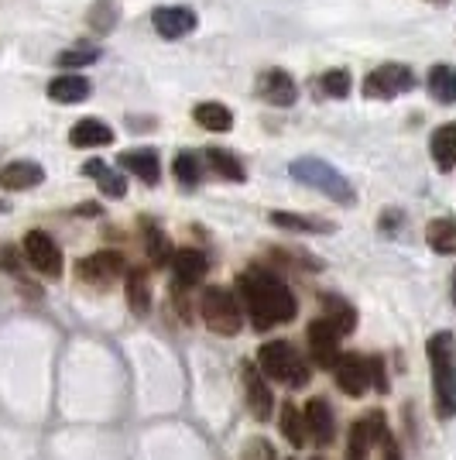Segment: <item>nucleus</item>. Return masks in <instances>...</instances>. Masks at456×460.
<instances>
[{
    "label": "nucleus",
    "mask_w": 456,
    "mask_h": 460,
    "mask_svg": "<svg viewBox=\"0 0 456 460\" xmlns=\"http://www.w3.org/2000/svg\"><path fill=\"white\" fill-rule=\"evenodd\" d=\"M175 179H179V186H186V190H196V186H199L203 165H199V158L192 152H182L175 158Z\"/></svg>",
    "instance_id": "7c9ffc66"
},
{
    "label": "nucleus",
    "mask_w": 456,
    "mask_h": 460,
    "mask_svg": "<svg viewBox=\"0 0 456 460\" xmlns=\"http://www.w3.org/2000/svg\"><path fill=\"white\" fill-rule=\"evenodd\" d=\"M237 288H241V296H244V303H248L254 330H261V333L271 330V326L295 320V313H299L292 288H288L278 275H271V271H261V269L244 271Z\"/></svg>",
    "instance_id": "f257e3e1"
},
{
    "label": "nucleus",
    "mask_w": 456,
    "mask_h": 460,
    "mask_svg": "<svg viewBox=\"0 0 456 460\" xmlns=\"http://www.w3.org/2000/svg\"><path fill=\"white\" fill-rule=\"evenodd\" d=\"M429 365H433V388H436V416H456V344L450 333H436L429 341Z\"/></svg>",
    "instance_id": "f03ea898"
},
{
    "label": "nucleus",
    "mask_w": 456,
    "mask_h": 460,
    "mask_svg": "<svg viewBox=\"0 0 456 460\" xmlns=\"http://www.w3.org/2000/svg\"><path fill=\"white\" fill-rule=\"evenodd\" d=\"M96 49H79V52H62L58 56V66H66V69H76V66H93L96 62Z\"/></svg>",
    "instance_id": "f704fd0d"
},
{
    "label": "nucleus",
    "mask_w": 456,
    "mask_h": 460,
    "mask_svg": "<svg viewBox=\"0 0 456 460\" xmlns=\"http://www.w3.org/2000/svg\"><path fill=\"white\" fill-rule=\"evenodd\" d=\"M261 96L275 107H292L295 96H299V86H295V79L288 76L285 69H267L261 76Z\"/></svg>",
    "instance_id": "2eb2a0df"
},
{
    "label": "nucleus",
    "mask_w": 456,
    "mask_h": 460,
    "mask_svg": "<svg viewBox=\"0 0 456 460\" xmlns=\"http://www.w3.org/2000/svg\"><path fill=\"white\" fill-rule=\"evenodd\" d=\"M374 450V437L367 429V420H357L350 426V437H346V460H367Z\"/></svg>",
    "instance_id": "a878e982"
},
{
    "label": "nucleus",
    "mask_w": 456,
    "mask_h": 460,
    "mask_svg": "<svg viewBox=\"0 0 456 460\" xmlns=\"http://www.w3.org/2000/svg\"><path fill=\"white\" fill-rule=\"evenodd\" d=\"M333 378L340 385V392H346L350 399H361L371 385V367H367V358L361 354H340L337 365H333Z\"/></svg>",
    "instance_id": "1a4fd4ad"
},
{
    "label": "nucleus",
    "mask_w": 456,
    "mask_h": 460,
    "mask_svg": "<svg viewBox=\"0 0 456 460\" xmlns=\"http://www.w3.org/2000/svg\"><path fill=\"white\" fill-rule=\"evenodd\" d=\"M117 18H120V7H117V0H96L93 7H90V28H93V31H100V35L114 31Z\"/></svg>",
    "instance_id": "c85d7f7f"
},
{
    "label": "nucleus",
    "mask_w": 456,
    "mask_h": 460,
    "mask_svg": "<svg viewBox=\"0 0 456 460\" xmlns=\"http://www.w3.org/2000/svg\"><path fill=\"white\" fill-rule=\"evenodd\" d=\"M83 172L90 175V179H96L100 182V190L107 192L110 199H120L124 192H127V175L114 172L107 162H100V158H90L86 165H83Z\"/></svg>",
    "instance_id": "412c9836"
},
{
    "label": "nucleus",
    "mask_w": 456,
    "mask_h": 460,
    "mask_svg": "<svg viewBox=\"0 0 456 460\" xmlns=\"http://www.w3.org/2000/svg\"><path fill=\"white\" fill-rule=\"evenodd\" d=\"M433 4H446V0H433Z\"/></svg>",
    "instance_id": "58836bf2"
},
{
    "label": "nucleus",
    "mask_w": 456,
    "mask_h": 460,
    "mask_svg": "<svg viewBox=\"0 0 456 460\" xmlns=\"http://www.w3.org/2000/svg\"><path fill=\"white\" fill-rule=\"evenodd\" d=\"M309 350H312V361L323 371H333L337 358H340V330L329 323L326 316L309 323Z\"/></svg>",
    "instance_id": "6e6552de"
},
{
    "label": "nucleus",
    "mask_w": 456,
    "mask_h": 460,
    "mask_svg": "<svg viewBox=\"0 0 456 460\" xmlns=\"http://www.w3.org/2000/svg\"><path fill=\"white\" fill-rule=\"evenodd\" d=\"M69 141L76 148H103V145H114V128L96 120V117H86V120H79L76 128L69 131Z\"/></svg>",
    "instance_id": "a211bd4d"
},
{
    "label": "nucleus",
    "mask_w": 456,
    "mask_h": 460,
    "mask_svg": "<svg viewBox=\"0 0 456 460\" xmlns=\"http://www.w3.org/2000/svg\"><path fill=\"white\" fill-rule=\"evenodd\" d=\"M453 303H456V279H453Z\"/></svg>",
    "instance_id": "4c0bfd02"
},
{
    "label": "nucleus",
    "mask_w": 456,
    "mask_h": 460,
    "mask_svg": "<svg viewBox=\"0 0 456 460\" xmlns=\"http://www.w3.org/2000/svg\"><path fill=\"white\" fill-rule=\"evenodd\" d=\"M429 93L439 103H453L456 100V69L453 66H433L429 69Z\"/></svg>",
    "instance_id": "393cba45"
},
{
    "label": "nucleus",
    "mask_w": 456,
    "mask_h": 460,
    "mask_svg": "<svg viewBox=\"0 0 456 460\" xmlns=\"http://www.w3.org/2000/svg\"><path fill=\"white\" fill-rule=\"evenodd\" d=\"M282 433H285V440L292 443V447H303L305 437H309V433H305V416L292 402L282 405Z\"/></svg>",
    "instance_id": "c756f323"
},
{
    "label": "nucleus",
    "mask_w": 456,
    "mask_h": 460,
    "mask_svg": "<svg viewBox=\"0 0 456 460\" xmlns=\"http://www.w3.org/2000/svg\"><path fill=\"white\" fill-rule=\"evenodd\" d=\"M244 385H248L250 416H254V420H267V416H271V409H275V399H271V392H267L265 375H261L254 365H244Z\"/></svg>",
    "instance_id": "dca6fc26"
},
{
    "label": "nucleus",
    "mask_w": 456,
    "mask_h": 460,
    "mask_svg": "<svg viewBox=\"0 0 456 460\" xmlns=\"http://www.w3.org/2000/svg\"><path fill=\"white\" fill-rule=\"evenodd\" d=\"M271 224L285 230H299V234H320V230H333L329 224H320V220H309V217H299V213H271Z\"/></svg>",
    "instance_id": "2f4dec72"
},
{
    "label": "nucleus",
    "mask_w": 456,
    "mask_h": 460,
    "mask_svg": "<svg viewBox=\"0 0 456 460\" xmlns=\"http://www.w3.org/2000/svg\"><path fill=\"white\" fill-rule=\"evenodd\" d=\"M378 443H381V454H384V460H401V450H399V443H395V437H391V433H384Z\"/></svg>",
    "instance_id": "e433bc0d"
},
{
    "label": "nucleus",
    "mask_w": 456,
    "mask_h": 460,
    "mask_svg": "<svg viewBox=\"0 0 456 460\" xmlns=\"http://www.w3.org/2000/svg\"><path fill=\"white\" fill-rule=\"evenodd\" d=\"M303 416H305V433L312 440L320 443V447L333 443V437H337V420H333V409H329L326 399H312V402L305 405Z\"/></svg>",
    "instance_id": "ddd939ff"
},
{
    "label": "nucleus",
    "mask_w": 456,
    "mask_h": 460,
    "mask_svg": "<svg viewBox=\"0 0 456 460\" xmlns=\"http://www.w3.org/2000/svg\"><path fill=\"white\" fill-rule=\"evenodd\" d=\"M429 152H433V162H436L443 172L456 169V124H443V128L433 131Z\"/></svg>",
    "instance_id": "aec40b11"
},
{
    "label": "nucleus",
    "mask_w": 456,
    "mask_h": 460,
    "mask_svg": "<svg viewBox=\"0 0 456 460\" xmlns=\"http://www.w3.org/2000/svg\"><path fill=\"white\" fill-rule=\"evenodd\" d=\"M320 90H323L326 96H333V100H343V96L350 93V73H346V69H329V73H323V79H320Z\"/></svg>",
    "instance_id": "72a5a7b5"
},
{
    "label": "nucleus",
    "mask_w": 456,
    "mask_h": 460,
    "mask_svg": "<svg viewBox=\"0 0 456 460\" xmlns=\"http://www.w3.org/2000/svg\"><path fill=\"white\" fill-rule=\"evenodd\" d=\"M206 269H209V261H206V254H203V251L182 248V251H175V254H171V271H175V282H179L182 288L199 286V282H203V275H206Z\"/></svg>",
    "instance_id": "f8f14e48"
},
{
    "label": "nucleus",
    "mask_w": 456,
    "mask_h": 460,
    "mask_svg": "<svg viewBox=\"0 0 456 460\" xmlns=\"http://www.w3.org/2000/svg\"><path fill=\"white\" fill-rule=\"evenodd\" d=\"M425 241H429V248L439 251V254H456V220L436 217V220L425 227Z\"/></svg>",
    "instance_id": "5701e85b"
},
{
    "label": "nucleus",
    "mask_w": 456,
    "mask_h": 460,
    "mask_svg": "<svg viewBox=\"0 0 456 460\" xmlns=\"http://www.w3.org/2000/svg\"><path fill=\"white\" fill-rule=\"evenodd\" d=\"M120 165L131 175H137L145 186H154L162 179V165H158V152L154 148H134V152L120 155Z\"/></svg>",
    "instance_id": "f3484780"
},
{
    "label": "nucleus",
    "mask_w": 456,
    "mask_h": 460,
    "mask_svg": "<svg viewBox=\"0 0 456 460\" xmlns=\"http://www.w3.org/2000/svg\"><path fill=\"white\" fill-rule=\"evenodd\" d=\"M41 179H45V169L39 162H11L0 169V186L11 192L35 190V186H41Z\"/></svg>",
    "instance_id": "4468645a"
},
{
    "label": "nucleus",
    "mask_w": 456,
    "mask_h": 460,
    "mask_svg": "<svg viewBox=\"0 0 456 460\" xmlns=\"http://www.w3.org/2000/svg\"><path fill=\"white\" fill-rule=\"evenodd\" d=\"M48 96L56 103H83L90 96V79L79 76V73H66L48 83Z\"/></svg>",
    "instance_id": "6ab92c4d"
},
{
    "label": "nucleus",
    "mask_w": 456,
    "mask_h": 460,
    "mask_svg": "<svg viewBox=\"0 0 456 460\" xmlns=\"http://www.w3.org/2000/svg\"><path fill=\"white\" fill-rule=\"evenodd\" d=\"M124 275H127V286H124L127 306H131L134 316H145V313H148V275L141 269H131V271H124Z\"/></svg>",
    "instance_id": "b1692460"
},
{
    "label": "nucleus",
    "mask_w": 456,
    "mask_h": 460,
    "mask_svg": "<svg viewBox=\"0 0 456 460\" xmlns=\"http://www.w3.org/2000/svg\"><path fill=\"white\" fill-rule=\"evenodd\" d=\"M24 258L45 279H58L62 275V251H58V244L45 230H28V237H24Z\"/></svg>",
    "instance_id": "0eeeda50"
},
{
    "label": "nucleus",
    "mask_w": 456,
    "mask_h": 460,
    "mask_svg": "<svg viewBox=\"0 0 456 460\" xmlns=\"http://www.w3.org/2000/svg\"><path fill=\"white\" fill-rule=\"evenodd\" d=\"M258 365L267 378L288 385V388H303L309 382V367L299 358V350L288 344V341H267L261 350H258Z\"/></svg>",
    "instance_id": "20e7f679"
},
{
    "label": "nucleus",
    "mask_w": 456,
    "mask_h": 460,
    "mask_svg": "<svg viewBox=\"0 0 456 460\" xmlns=\"http://www.w3.org/2000/svg\"><path fill=\"white\" fill-rule=\"evenodd\" d=\"M326 320L337 326L343 337V333H350V330L357 326V313H354L350 303H343V299H337V296H326Z\"/></svg>",
    "instance_id": "cd10ccee"
},
{
    "label": "nucleus",
    "mask_w": 456,
    "mask_h": 460,
    "mask_svg": "<svg viewBox=\"0 0 456 460\" xmlns=\"http://www.w3.org/2000/svg\"><path fill=\"white\" fill-rule=\"evenodd\" d=\"M120 275H124V258L117 251H96L79 261V279L90 286H110Z\"/></svg>",
    "instance_id": "9d476101"
},
{
    "label": "nucleus",
    "mask_w": 456,
    "mask_h": 460,
    "mask_svg": "<svg viewBox=\"0 0 456 460\" xmlns=\"http://www.w3.org/2000/svg\"><path fill=\"white\" fill-rule=\"evenodd\" d=\"M288 172H292L295 182H303L309 190L326 192V196L337 199V203H346V207H350V203L357 199V192L346 182V175H340L329 162H323V158H299V162L288 165Z\"/></svg>",
    "instance_id": "7ed1b4c3"
},
{
    "label": "nucleus",
    "mask_w": 456,
    "mask_h": 460,
    "mask_svg": "<svg viewBox=\"0 0 456 460\" xmlns=\"http://www.w3.org/2000/svg\"><path fill=\"white\" fill-rule=\"evenodd\" d=\"M206 162L224 175V179H230V182H244V165H241L237 155H230L227 148H209Z\"/></svg>",
    "instance_id": "bb28decb"
},
{
    "label": "nucleus",
    "mask_w": 456,
    "mask_h": 460,
    "mask_svg": "<svg viewBox=\"0 0 456 460\" xmlns=\"http://www.w3.org/2000/svg\"><path fill=\"white\" fill-rule=\"evenodd\" d=\"M416 86V76H412V69L408 66H381L374 69L371 76L364 79V96H371V100H395V96L408 93Z\"/></svg>",
    "instance_id": "423d86ee"
},
{
    "label": "nucleus",
    "mask_w": 456,
    "mask_h": 460,
    "mask_svg": "<svg viewBox=\"0 0 456 460\" xmlns=\"http://www.w3.org/2000/svg\"><path fill=\"white\" fill-rule=\"evenodd\" d=\"M203 323L213 333H220V337H233L244 326V316H241V306H237L233 292H227V288L220 286L209 288L206 296H203Z\"/></svg>",
    "instance_id": "39448f33"
},
{
    "label": "nucleus",
    "mask_w": 456,
    "mask_h": 460,
    "mask_svg": "<svg viewBox=\"0 0 456 460\" xmlns=\"http://www.w3.org/2000/svg\"><path fill=\"white\" fill-rule=\"evenodd\" d=\"M152 24L162 39H186L196 31L199 18H196L192 7H158L152 14Z\"/></svg>",
    "instance_id": "9b49d317"
},
{
    "label": "nucleus",
    "mask_w": 456,
    "mask_h": 460,
    "mask_svg": "<svg viewBox=\"0 0 456 460\" xmlns=\"http://www.w3.org/2000/svg\"><path fill=\"white\" fill-rule=\"evenodd\" d=\"M145 241H148V258H152L154 265H169L171 254H175L169 244V237L158 227H148V237H145Z\"/></svg>",
    "instance_id": "473e14b6"
},
{
    "label": "nucleus",
    "mask_w": 456,
    "mask_h": 460,
    "mask_svg": "<svg viewBox=\"0 0 456 460\" xmlns=\"http://www.w3.org/2000/svg\"><path fill=\"white\" fill-rule=\"evenodd\" d=\"M244 460H275V450H271V443L267 440H248V447H244Z\"/></svg>",
    "instance_id": "c9c22d12"
},
{
    "label": "nucleus",
    "mask_w": 456,
    "mask_h": 460,
    "mask_svg": "<svg viewBox=\"0 0 456 460\" xmlns=\"http://www.w3.org/2000/svg\"><path fill=\"white\" fill-rule=\"evenodd\" d=\"M196 124H199V128H206V131L224 135V131H230V128H233V114H230L224 103L206 100V103H199V107H196Z\"/></svg>",
    "instance_id": "4be33fe9"
}]
</instances>
